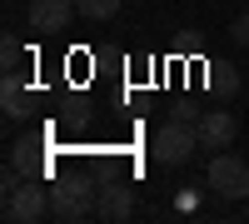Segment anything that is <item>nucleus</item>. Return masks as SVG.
<instances>
[{
    "label": "nucleus",
    "instance_id": "nucleus-7",
    "mask_svg": "<svg viewBox=\"0 0 249 224\" xmlns=\"http://www.w3.org/2000/svg\"><path fill=\"white\" fill-rule=\"evenodd\" d=\"M95 214H100V219H110V224L130 219V214H135V190H130V185H120V179H110V185L100 190V199H95Z\"/></svg>",
    "mask_w": 249,
    "mask_h": 224
},
{
    "label": "nucleus",
    "instance_id": "nucleus-11",
    "mask_svg": "<svg viewBox=\"0 0 249 224\" xmlns=\"http://www.w3.org/2000/svg\"><path fill=\"white\" fill-rule=\"evenodd\" d=\"M0 65H5V75H20V40L15 35L0 40Z\"/></svg>",
    "mask_w": 249,
    "mask_h": 224
},
{
    "label": "nucleus",
    "instance_id": "nucleus-8",
    "mask_svg": "<svg viewBox=\"0 0 249 224\" xmlns=\"http://www.w3.org/2000/svg\"><path fill=\"white\" fill-rule=\"evenodd\" d=\"M0 110H5V120H25L30 115V90L20 75H0Z\"/></svg>",
    "mask_w": 249,
    "mask_h": 224
},
{
    "label": "nucleus",
    "instance_id": "nucleus-12",
    "mask_svg": "<svg viewBox=\"0 0 249 224\" xmlns=\"http://www.w3.org/2000/svg\"><path fill=\"white\" fill-rule=\"evenodd\" d=\"M230 35L239 40V45H249V10H244V15L234 20V25H230Z\"/></svg>",
    "mask_w": 249,
    "mask_h": 224
},
{
    "label": "nucleus",
    "instance_id": "nucleus-4",
    "mask_svg": "<svg viewBox=\"0 0 249 224\" xmlns=\"http://www.w3.org/2000/svg\"><path fill=\"white\" fill-rule=\"evenodd\" d=\"M50 214V190L40 185V179H25L10 199H5V219L10 224H40Z\"/></svg>",
    "mask_w": 249,
    "mask_h": 224
},
{
    "label": "nucleus",
    "instance_id": "nucleus-5",
    "mask_svg": "<svg viewBox=\"0 0 249 224\" xmlns=\"http://www.w3.org/2000/svg\"><path fill=\"white\" fill-rule=\"evenodd\" d=\"M195 135H199V150H230L234 145V135H239V120H234V110H204L199 120H195Z\"/></svg>",
    "mask_w": 249,
    "mask_h": 224
},
{
    "label": "nucleus",
    "instance_id": "nucleus-10",
    "mask_svg": "<svg viewBox=\"0 0 249 224\" xmlns=\"http://www.w3.org/2000/svg\"><path fill=\"white\" fill-rule=\"evenodd\" d=\"M75 15H85V20H115L120 0H75Z\"/></svg>",
    "mask_w": 249,
    "mask_h": 224
},
{
    "label": "nucleus",
    "instance_id": "nucleus-6",
    "mask_svg": "<svg viewBox=\"0 0 249 224\" xmlns=\"http://www.w3.org/2000/svg\"><path fill=\"white\" fill-rule=\"evenodd\" d=\"M70 10H75V0H30V30L60 35L70 25Z\"/></svg>",
    "mask_w": 249,
    "mask_h": 224
},
{
    "label": "nucleus",
    "instance_id": "nucleus-1",
    "mask_svg": "<svg viewBox=\"0 0 249 224\" xmlns=\"http://www.w3.org/2000/svg\"><path fill=\"white\" fill-rule=\"evenodd\" d=\"M195 150H199V135H195V125H184V120L160 125V130H155V145H150L155 165H164V170L190 165V155H195Z\"/></svg>",
    "mask_w": 249,
    "mask_h": 224
},
{
    "label": "nucleus",
    "instance_id": "nucleus-3",
    "mask_svg": "<svg viewBox=\"0 0 249 224\" xmlns=\"http://www.w3.org/2000/svg\"><path fill=\"white\" fill-rule=\"evenodd\" d=\"M95 199H100V190H90L85 179H60V185H50V219L75 224V219L95 214Z\"/></svg>",
    "mask_w": 249,
    "mask_h": 224
},
{
    "label": "nucleus",
    "instance_id": "nucleus-2",
    "mask_svg": "<svg viewBox=\"0 0 249 224\" xmlns=\"http://www.w3.org/2000/svg\"><path fill=\"white\" fill-rule=\"evenodd\" d=\"M204 185H210L219 199H249V159L219 150L210 159V170H204Z\"/></svg>",
    "mask_w": 249,
    "mask_h": 224
},
{
    "label": "nucleus",
    "instance_id": "nucleus-9",
    "mask_svg": "<svg viewBox=\"0 0 249 224\" xmlns=\"http://www.w3.org/2000/svg\"><path fill=\"white\" fill-rule=\"evenodd\" d=\"M10 165L25 179H45V155H40V139H15L10 145Z\"/></svg>",
    "mask_w": 249,
    "mask_h": 224
}]
</instances>
